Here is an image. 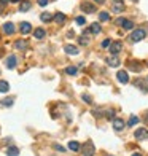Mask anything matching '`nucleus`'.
Wrapping results in <instances>:
<instances>
[{"instance_id": "obj_1", "label": "nucleus", "mask_w": 148, "mask_h": 156, "mask_svg": "<svg viewBox=\"0 0 148 156\" xmlns=\"http://www.w3.org/2000/svg\"><path fill=\"white\" fill-rule=\"evenodd\" d=\"M146 37V30L145 29H136L132 34H131V40L132 41H140Z\"/></svg>"}, {"instance_id": "obj_2", "label": "nucleus", "mask_w": 148, "mask_h": 156, "mask_svg": "<svg viewBox=\"0 0 148 156\" xmlns=\"http://www.w3.org/2000/svg\"><path fill=\"white\" fill-rule=\"evenodd\" d=\"M121 49H123V43L121 41H111V45H110V53L116 56L118 53H121Z\"/></svg>"}, {"instance_id": "obj_3", "label": "nucleus", "mask_w": 148, "mask_h": 156, "mask_svg": "<svg viewBox=\"0 0 148 156\" xmlns=\"http://www.w3.org/2000/svg\"><path fill=\"white\" fill-rule=\"evenodd\" d=\"M134 137H136V140H145V139H148V129H145V127H140V129L136 131Z\"/></svg>"}, {"instance_id": "obj_4", "label": "nucleus", "mask_w": 148, "mask_h": 156, "mask_svg": "<svg viewBox=\"0 0 148 156\" xmlns=\"http://www.w3.org/2000/svg\"><path fill=\"white\" fill-rule=\"evenodd\" d=\"M116 24H118V26H121L123 29H126V30H131L132 27H134V23H132L131 19H118V21H116Z\"/></svg>"}, {"instance_id": "obj_5", "label": "nucleus", "mask_w": 148, "mask_h": 156, "mask_svg": "<svg viewBox=\"0 0 148 156\" xmlns=\"http://www.w3.org/2000/svg\"><path fill=\"white\" fill-rule=\"evenodd\" d=\"M124 127H126V123L123 121L121 118H115V119H113V129H115L116 132H121Z\"/></svg>"}, {"instance_id": "obj_6", "label": "nucleus", "mask_w": 148, "mask_h": 156, "mask_svg": "<svg viewBox=\"0 0 148 156\" xmlns=\"http://www.w3.org/2000/svg\"><path fill=\"white\" fill-rule=\"evenodd\" d=\"M116 78L119 80V83H123V84H126V83L129 81V75H128L126 70H119V72L116 73Z\"/></svg>"}, {"instance_id": "obj_7", "label": "nucleus", "mask_w": 148, "mask_h": 156, "mask_svg": "<svg viewBox=\"0 0 148 156\" xmlns=\"http://www.w3.org/2000/svg\"><path fill=\"white\" fill-rule=\"evenodd\" d=\"M19 30H21V34H23V35H27V34H30V32H32V26H30L29 23H26V21H24V23H21V24H19Z\"/></svg>"}, {"instance_id": "obj_8", "label": "nucleus", "mask_w": 148, "mask_h": 156, "mask_svg": "<svg viewBox=\"0 0 148 156\" xmlns=\"http://www.w3.org/2000/svg\"><path fill=\"white\" fill-rule=\"evenodd\" d=\"M94 154V145L93 142H88L86 147L83 148V156H93Z\"/></svg>"}, {"instance_id": "obj_9", "label": "nucleus", "mask_w": 148, "mask_h": 156, "mask_svg": "<svg viewBox=\"0 0 148 156\" xmlns=\"http://www.w3.org/2000/svg\"><path fill=\"white\" fill-rule=\"evenodd\" d=\"M81 10L84 11V13H96V6L93 5V3H89V2H84L83 5H81Z\"/></svg>"}, {"instance_id": "obj_10", "label": "nucleus", "mask_w": 148, "mask_h": 156, "mask_svg": "<svg viewBox=\"0 0 148 156\" xmlns=\"http://www.w3.org/2000/svg\"><path fill=\"white\" fill-rule=\"evenodd\" d=\"M107 64L110 67H118L119 64H121V59H119L118 56H111V58H107Z\"/></svg>"}, {"instance_id": "obj_11", "label": "nucleus", "mask_w": 148, "mask_h": 156, "mask_svg": "<svg viewBox=\"0 0 148 156\" xmlns=\"http://www.w3.org/2000/svg\"><path fill=\"white\" fill-rule=\"evenodd\" d=\"M3 32H5L6 35L15 34V24H13V23H5V24H3Z\"/></svg>"}, {"instance_id": "obj_12", "label": "nucleus", "mask_w": 148, "mask_h": 156, "mask_svg": "<svg viewBox=\"0 0 148 156\" xmlns=\"http://www.w3.org/2000/svg\"><path fill=\"white\" fill-rule=\"evenodd\" d=\"M89 32H91V34H94V35L100 34V32H102V27H100V24H97V23H93V24L89 26Z\"/></svg>"}, {"instance_id": "obj_13", "label": "nucleus", "mask_w": 148, "mask_h": 156, "mask_svg": "<svg viewBox=\"0 0 148 156\" xmlns=\"http://www.w3.org/2000/svg\"><path fill=\"white\" fill-rule=\"evenodd\" d=\"M64 51H65L67 54H78L80 49L76 48L75 45H65V46H64Z\"/></svg>"}, {"instance_id": "obj_14", "label": "nucleus", "mask_w": 148, "mask_h": 156, "mask_svg": "<svg viewBox=\"0 0 148 156\" xmlns=\"http://www.w3.org/2000/svg\"><path fill=\"white\" fill-rule=\"evenodd\" d=\"M16 64H18L16 56H8V59H6V67H8V69H15Z\"/></svg>"}, {"instance_id": "obj_15", "label": "nucleus", "mask_w": 148, "mask_h": 156, "mask_svg": "<svg viewBox=\"0 0 148 156\" xmlns=\"http://www.w3.org/2000/svg\"><path fill=\"white\" fill-rule=\"evenodd\" d=\"M45 35H46V30H45V29H41V27H38V29H35V30H33V37H35V38H38V40L45 38Z\"/></svg>"}, {"instance_id": "obj_16", "label": "nucleus", "mask_w": 148, "mask_h": 156, "mask_svg": "<svg viewBox=\"0 0 148 156\" xmlns=\"http://www.w3.org/2000/svg\"><path fill=\"white\" fill-rule=\"evenodd\" d=\"M53 19H54L58 24H64L67 18H65V15H64V13H56V15L53 16Z\"/></svg>"}, {"instance_id": "obj_17", "label": "nucleus", "mask_w": 148, "mask_h": 156, "mask_svg": "<svg viewBox=\"0 0 148 156\" xmlns=\"http://www.w3.org/2000/svg\"><path fill=\"white\" fill-rule=\"evenodd\" d=\"M6 156H19V148L18 147H8L6 148Z\"/></svg>"}, {"instance_id": "obj_18", "label": "nucleus", "mask_w": 148, "mask_h": 156, "mask_svg": "<svg viewBox=\"0 0 148 156\" xmlns=\"http://www.w3.org/2000/svg\"><path fill=\"white\" fill-rule=\"evenodd\" d=\"M15 48H16V49H21V51H24V49L27 48V41H24V40H16V41H15Z\"/></svg>"}, {"instance_id": "obj_19", "label": "nucleus", "mask_w": 148, "mask_h": 156, "mask_svg": "<svg viewBox=\"0 0 148 156\" xmlns=\"http://www.w3.org/2000/svg\"><path fill=\"white\" fill-rule=\"evenodd\" d=\"M8 89H10V84H8V81L0 80V93H8Z\"/></svg>"}, {"instance_id": "obj_20", "label": "nucleus", "mask_w": 148, "mask_h": 156, "mask_svg": "<svg viewBox=\"0 0 148 156\" xmlns=\"http://www.w3.org/2000/svg\"><path fill=\"white\" fill-rule=\"evenodd\" d=\"M69 150H72V151H80V144H78V142H75V140L69 142Z\"/></svg>"}, {"instance_id": "obj_21", "label": "nucleus", "mask_w": 148, "mask_h": 156, "mask_svg": "<svg viewBox=\"0 0 148 156\" xmlns=\"http://www.w3.org/2000/svg\"><path fill=\"white\" fill-rule=\"evenodd\" d=\"M40 19L43 21V23H51V21H53V15H51V13H41Z\"/></svg>"}, {"instance_id": "obj_22", "label": "nucleus", "mask_w": 148, "mask_h": 156, "mask_svg": "<svg viewBox=\"0 0 148 156\" xmlns=\"http://www.w3.org/2000/svg\"><path fill=\"white\" fill-rule=\"evenodd\" d=\"M99 19H100L102 23H107V21H110V13H107V11H100V15H99Z\"/></svg>"}, {"instance_id": "obj_23", "label": "nucleus", "mask_w": 148, "mask_h": 156, "mask_svg": "<svg viewBox=\"0 0 148 156\" xmlns=\"http://www.w3.org/2000/svg\"><path fill=\"white\" fill-rule=\"evenodd\" d=\"M30 2H23V3H21V6H19V10L21 11H23V13H26V11H29L30 10Z\"/></svg>"}, {"instance_id": "obj_24", "label": "nucleus", "mask_w": 148, "mask_h": 156, "mask_svg": "<svg viewBox=\"0 0 148 156\" xmlns=\"http://www.w3.org/2000/svg\"><path fill=\"white\" fill-rule=\"evenodd\" d=\"M76 72H78V69H76L75 66H69L65 69V73H69V75H76Z\"/></svg>"}, {"instance_id": "obj_25", "label": "nucleus", "mask_w": 148, "mask_h": 156, "mask_svg": "<svg viewBox=\"0 0 148 156\" xmlns=\"http://www.w3.org/2000/svg\"><path fill=\"white\" fill-rule=\"evenodd\" d=\"M13 102H15V99H13V97H6V99L2 101V105H5V107H11Z\"/></svg>"}, {"instance_id": "obj_26", "label": "nucleus", "mask_w": 148, "mask_h": 156, "mask_svg": "<svg viewBox=\"0 0 148 156\" xmlns=\"http://www.w3.org/2000/svg\"><path fill=\"white\" fill-rule=\"evenodd\" d=\"M139 121H140V119H139V116L132 115V116L129 118V121H128V126H136V124H137Z\"/></svg>"}, {"instance_id": "obj_27", "label": "nucleus", "mask_w": 148, "mask_h": 156, "mask_svg": "<svg viewBox=\"0 0 148 156\" xmlns=\"http://www.w3.org/2000/svg\"><path fill=\"white\" fill-rule=\"evenodd\" d=\"M113 11H115V13L124 11V3H115V5H113Z\"/></svg>"}, {"instance_id": "obj_28", "label": "nucleus", "mask_w": 148, "mask_h": 156, "mask_svg": "<svg viewBox=\"0 0 148 156\" xmlns=\"http://www.w3.org/2000/svg\"><path fill=\"white\" fill-rule=\"evenodd\" d=\"M110 45H111V40H110V38H105V40L102 41L100 46H102L104 49H107V48H110Z\"/></svg>"}, {"instance_id": "obj_29", "label": "nucleus", "mask_w": 148, "mask_h": 156, "mask_svg": "<svg viewBox=\"0 0 148 156\" xmlns=\"http://www.w3.org/2000/svg\"><path fill=\"white\" fill-rule=\"evenodd\" d=\"M78 41H80V45H84V46H86V45H89V38H86L84 35L78 38Z\"/></svg>"}, {"instance_id": "obj_30", "label": "nucleus", "mask_w": 148, "mask_h": 156, "mask_svg": "<svg viewBox=\"0 0 148 156\" xmlns=\"http://www.w3.org/2000/svg\"><path fill=\"white\" fill-rule=\"evenodd\" d=\"M131 67L134 69V72H140V70H142V69H140V64H139V62H131Z\"/></svg>"}, {"instance_id": "obj_31", "label": "nucleus", "mask_w": 148, "mask_h": 156, "mask_svg": "<svg viewBox=\"0 0 148 156\" xmlns=\"http://www.w3.org/2000/svg\"><path fill=\"white\" fill-rule=\"evenodd\" d=\"M76 24H78V26H84V24H86L84 16H78V18H76Z\"/></svg>"}, {"instance_id": "obj_32", "label": "nucleus", "mask_w": 148, "mask_h": 156, "mask_svg": "<svg viewBox=\"0 0 148 156\" xmlns=\"http://www.w3.org/2000/svg\"><path fill=\"white\" fill-rule=\"evenodd\" d=\"M107 118H111V119H115V110H107Z\"/></svg>"}, {"instance_id": "obj_33", "label": "nucleus", "mask_w": 148, "mask_h": 156, "mask_svg": "<svg viewBox=\"0 0 148 156\" xmlns=\"http://www.w3.org/2000/svg\"><path fill=\"white\" fill-rule=\"evenodd\" d=\"M81 99H83V101H84V102H86V104H91V102H93V99H91V97H89L88 94H84V96H83Z\"/></svg>"}, {"instance_id": "obj_34", "label": "nucleus", "mask_w": 148, "mask_h": 156, "mask_svg": "<svg viewBox=\"0 0 148 156\" xmlns=\"http://www.w3.org/2000/svg\"><path fill=\"white\" fill-rule=\"evenodd\" d=\"M54 150H58V151H65V148L62 147V145H59V144H56V145H54Z\"/></svg>"}, {"instance_id": "obj_35", "label": "nucleus", "mask_w": 148, "mask_h": 156, "mask_svg": "<svg viewBox=\"0 0 148 156\" xmlns=\"http://www.w3.org/2000/svg\"><path fill=\"white\" fill-rule=\"evenodd\" d=\"M37 2H38V5H40V6H46L49 0H37Z\"/></svg>"}, {"instance_id": "obj_36", "label": "nucleus", "mask_w": 148, "mask_h": 156, "mask_svg": "<svg viewBox=\"0 0 148 156\" xmlns=\"http://www.w3.org/2000/svg\"><path fill=\"white\" fill-rule=\"evenodd\" d=\"M113 2H115V3H123L124 0H113Z\"/></svg>"}, {"instance_id": "obj_37", "label": "nucleus", "mask_w": 148, "mask_h": 156, "mask_svg": "<svg viewBox=\"0 0 148 156\" xmlns=\"http://www.w3.org/2000/svg\"><path fill=\"white\" fill-rule=\"evenodd\" d=\"M94 2H96V3H104L105 0H94Z\"/></svg>"}, {"instance_id": "obj_38", "label": "nucleus", "mask_w": 148, "mask_h": 156, "mask_svg": "<svg viewBox=\"0 0 148 156\" xmlns=\"http://www.w3.org/2000/svg\"><path fill=\"white\" fill-rule=\"evenodd\" d=\"M6 2H10V0H0V3H6Z\"/></svg>"}, {"instance_id": "obj_39", "label": "nucleus", "mask_w": 148, "mask_h": 156, "mask_svg": "<svg viewBox=\"0 0 148 156\" xmlns=\"http://www.w3.org/2000/svg\"><path fill=\"white\" fill-rule=\"evenodd\" d=\"M132 156H142V154H140V153H134Z\"/></svg>"}, {"instance_id": "obj_40", "label": "nucleus", "mask_w": 148, "mask_h": 156, "mask_svg": "<svg viewBox=\"0 0 148 156\" xmlns=\"http://www.w3.org/2000/svg\"><path fill=\"white\" fill-rule=\"evenodd\" d=\"M10 2H19V0H10Z\"/></svg>"}, {"instance_id": "obj_41", "label": "nucleus", "mask_w": 148, "mask_h": 156, "mask_svg": "<svg viewBox=\"0 0 148 156\" xmlns=\"http://www.w3.org/2000/svg\"><path fill=\"white\" fill-rule=\"evenodd\" d=\"M131 2H139V0H131Z\"/></svg>"}, {"instance_id": "obj_42", "label": "nucleus", "mask_w": 148, "mask_h": 156, "mask_svg": "<svg viewBox=\"0 0 148 156\" xmlns=\"http://www.w3.org/2000/svg\"><path fill=\"white\" fill-rule=\"evenodd\" d=\"M146 84H148V76H146Z\"/></svg>"}]
</instances>
